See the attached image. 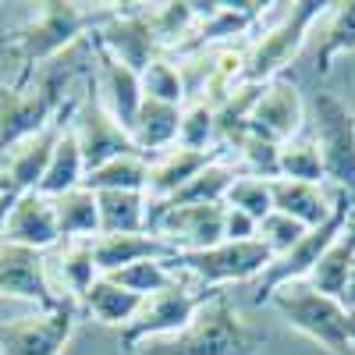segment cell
Masks as SVG:
<instances>
[{
    "label": "cell",
    "mask_w": 355,
    "mask_h": 355,
    "mask_svg": "<svg viewBox=\"0 0 355 355\" xmlns=\"http://www.w3.org/2000/svg\"><path fill=\"white\" fill-rule=\"evenodd\" d=\"M266 345V331L252 327L231 306L224 291L206 302L185 331L171 338H153L135 348V355H259Z\"/></svg>",
    "instance_id": "obj_1"
},
{
    "label": "cell",
    "mask_w": 355,
    "mask_h": 355,
    "mask_svg": "<svg viewBox=\"0 0 355 355\" xmlns=\"http://www.w3.org/2000/svg\"><path fill=\"white\" fill-rule=\"evenodd\" d=\"M110 11L114 8H85V4H64V0H46V4H40V11L8 40V53L21 64L18 82H28L36 64L53 61L61 50L75 46L85 33L93 36L110 18Z\"/></svg>",
    "instance_id": "obj_2"
},
{
    "label": "cell",
    "mask_w": 355,
    "mask_h": 355,
    "mask_svg": "<svg viewBox=\"0 0 355 355\" xmlns=\"http://www.w3.org/2000/svg\"><path fill=\"white\" fill-rule=\"evenodd\" d=\"M270 302L291 331H299L327 355H352L355 352V313L345 309L341 299L316 291L309 281H291L270 291Z\"/></svg>",
    "instance_id": "obj_3"
},
{
    "label": "cell",
    "mask_w": 355,
    "mask_h": 355,
    "mask_svg": "<svg viewBox=\"0 0 355 355\" xmlns=\"http://www.w3.org/2000/svg\"><path fill=\"white\" fill-rule=\"evenodd\" d=\"M64 85L68 71H53L46 78H28L15 85H0V153H8L11 146L40 135L50 128L64 107Z\"/></svg>",
    "instance_id": "obj_4"
},
{
    "label": "cell",
    "mask_w": 355,
    "mask_h": 355,
    "mask_svg": "<svg viewBox=\"0 0 355 355\" xmlns=\"http://www.w3.org/2000/svg\"><path fill=\"white\" fill-rule=\"evenodd\" d=\"M331 4H316V0H302V4H284V15L263 28L259 40L245 50V82L249 85H270L281 78V71L306 50L316 21L327 15Z\"/></svg>",
    "instance_id": "obj_5"
},
{
    "label": "cell",
    "mask_w": 355,
    "mask_h": 355,
    "mask_svg": "<svg viewBox=\"0 0 355 355\" xmlns=\"http://www.w3.org/2000/svg\"><path fill=\"white\" fill-rule=\"evenodd\" d=\"M313 128H316V150L323 164V182H331L352 202V214H355V114L334 93H316Z\"/></svg>",
    "instance_id": "obj_6"
},
{
    "label": "cell",
    "mask_w": 355,
    "mask_h": 355,
    "mask_svg": "<svg viewBox=\"0 0 355 355\" xmlns=\"http://www.w3.org/2000/svg\"><path fill=\"white\" fill-rule=\"evenodd\" d=\"M270 263H274V252L259 239H252V242H220L214 249H199V252H174L167 259L174 277L189 274V277L202 281L206 291H220L224 284H239V281H256Z\"/></svg>",
    "instance_id": "obj_7"
},
{
    "label": "cell",
    "mask_w": 355,
    "mask_h": 355,
    "mask_svg": "<svg viewBox=\"0 0 355 355\" xmlns=\"http://www.w3.org/2000/svg\"><path fill=\"white\" fill-rule=\"evenodd\" d=\"M352 220V202L338 192V206L327 224L320 227H309L299 242H295L284 256H277L266 270L256 277V306H263L266 299H270V291H277L281 284H291V281H306L313 274V266L320 263V256L331 249V242L338 239V234L345 231V224Z\"/></svg>",
    "instance_id": "obj_8"
},
{
    "label": "cell",
    "mask_w": 355,
    "mask_h": 355,
    "mask_svg": "<svg viewBox=\"0 0 355 355\" xmlns=\"http://www.w3.org/2000/svg\"><path fill=\"white\" fill-rule=\"evenodd\" d=\"M214 295H217V291H206V288H202V291H192V288H185L182 281L171 284V288L160 291V295H150V299L142 302L139 316L121 331V348L135 355V348L146 345V341L171 338V334H178V331H185L189 323H192V316H196L206 302H210Z\"/></svg>",
    "instance_id": "obj_9"
},
{
    "label": "cell",
    "mask_w": 355,
    "mask_h": 355,
    "mask_svg": "<svg viewBox=\"0 0 355 355\" xmlns=\"http://www.w3.org/2000/svg\"><path fill=\"white\" fill-rule=\"evenodd\" d=\"M78 327L75 302H57L11 323H0V355H64Z\"/></svg>",
    "instance_id": "obj_10"
},
{
    "label": "cell",
    "mask_w": 355,
    "mask_h": 355,
    "mask_svg": "<svg viewBox=\"0 0 355 355\" xmlns=\"http://www.w3.org/2000/svg\"><path fill=\"white\" fill-rule=\"evenodd\" d=\"M96 46L121 61L132 71H146L157 57H164V46L150 25V11L132 8V11H110V18L96 28Z\"/></svg>",
    "instance_id": "obj_11"
},
{
    "label": "cell",
    "mask_w": 355,
    "mask_h": 355,
    "mask_svg": "<svg viewBox=\"0 0 355 355\" xmlns=\"http://www.w3.org/2000/svg\"><path fill=\"white\" fill-rule=\"evenodd\" d=\"M71 132H75V139H78L85 171L103 167L107 160H117V157L139 153L135 142H132V135H128V128L117 125L114 117L100 107L96 96L85 100L82 107H75V114H71Z\"/></svg>",
    "instance_id": "obj_12"
},
{
    "label": "cell",
    "mask_w": 355,
    "mask_h": 355,
    "mask_svg": "<svg viewBox=\"0 0 355 355\" xmlns=\"http://www.w3.org/2000/svg\"><path fill=\"white\" fill-rule=\"evenodd\" d=\"M0 299H21L40 309H53L57 302H64V295L50 288L43 252L0 242Z\"/></svg>",
    "instance_id": "obj_13"
},
{
    "label": "cell",
    "mask_w": 355,
    "mask_h": 355,
    "mask_svg": "<svg viewBox=\"0 0 355 355\" xmlns=\"http://www.w3.org/2000/svg\"><path fill=\"white\" fill-rule=\"evenodd\" d=\"M302 121H306L302 93L288 78H274L270 85H263V96H259V103L252 110V121H249V135L284 146L299 135Z\"/></svg>",
    "instance_id": "obj_14"
},
{
    "label": "cell",
    "mask_w": 355,
    "mask_h": 355,
    "mask_svg": "<svg viewBox=\"0 0 355 355\" xmlns=\"http://www.w3.org/2000/svg\"><path fill=\"white\" fill-rule=\"evenodd\" d=\"M0 242L33 249V252H46L53 245H61V231H57V217H53V199H46L40 192L21 196L4 214V220H0Z\"/></svg>",
    "instance_id": "obj_15"
},
{
    "label": "cell",
    "mask_w": 355,
    "mask_h": 355,
    "mask_svg": "<svg viewBox=\"0 0 355 355\" xmlns=\"http://www.w3.org/2000/svg\"><path fill=\"white\" fill-rule=\"evenodd\" d=\"M96 100H100V107L114 117V121L121 128H128V135H132L135 114L142 107L139 71L125 68L121 61H114V57L103 53L100 46H96Z\"/></svg>",
    "instance_id": "obj_16"
},
{
    "label": "cell",
    "mask_w": 355,
    "mask_h": 355,
    "mask_svg": "<svg viewBox=\"0 0 355 355\" xmlns=\"http://www.w3.org/2000/svg\"><path fill=\"white\" fill-rule=\"evenodd\" d=\"M263 8L266 4H252V0H239V4H214V11L206 15L202 21H196L192 36L178 46L174 53L182 57H192V53H210L217 43H227L231 36H242L263 18Z\"/></svg>",
    "instance_id": "obj_17"
},
{
    "label": "cell",
    "mask_w": 355,
    "mask_h": 355,
    "mask_svg": "<svg viewBox=\"0 0 355 355\" xmlns=\"http://www.w3.org/2000/svg\"><path fill=\"white\" fill-rule=\"evenodd\" d=\"M174 249L167 242H160L157 234L150 231H132V234H96L93 239V259H96V270L100 277L117 274L132 263L142 259H171Z\"/></svg>",
    "instance_id": "obj_18"
},
{
    "label": "cell",
    "mask_w": 355,
    "mask_h": 355,
    "mask_svg": "<svg viewBox=\"0 0 355 355\" xmlns=\"http://www.w3.org/2000/svg\"><path fill=\"white\" fill-rule=\"evenodd\" d=\"M270 196H274V214H284L291 220H299L302 227L327 224L331 214H334V206H338V192L331 196L323 185L288 182V178H274V182H270Z\"/></svg>",
    "instance_id": "obj_19"
},
{
    "label": "cell",
    "mask_w": 355,
    "mask_h": 355,
    "mask_svg": "<svg viewBox=\"0 0 355 355\" xmlns=\"http://www.w3.org/2000/svg\"><path fill=\"white\" fill-rule=\"evenodd\" d=\"M224 153H196V150H185V146H171L167 153L153 157L150 160V182H146V196L150 202H167L182 192L192 178Z\"/></svg>",
    "instance_id": "obj_20"
},
{
    "label": "cell",
    "mask_w": 355,
    "mask_h": 355,
    "mask_svg": "<svg viewBox=\"0 0 355 355\" xmlns=\"http://www.w3.org/2000/svg\"><path fill=\"white\" fill-rule=\"evenodd\" d=\"M309 40H316L313 61H316L320 75H327L338 57L355 53V0H348V4H331L327 15L316 21Z\"/></svg>",
    "instance_id": "obj_21"
},
{
    "label": "cell",
    "mask_w": 355,
    "mask_h": 355,
    "mask_svg": "<svg viewBox=\"0 0 355 355\" xmlns=\"http://www.w3.org/2000/svg\"><path fill=\"white\" fill-rule=\"evenodd\" d=\"M178 128H182V107L157 103V100H142L135 125H132V142L142 157H160L171 146H178Z\"/></svg>",
    "instance_id": "obj_22"
},
{
    "label": "cell",
    "mask_w": 355,
    "mask_h": 355,
    "mask_svg": "<svg viewBox=\"0 0 355 355\" xmlns=\"http://www.w3.org/2000/svg\"><path fill=\"white\" fill-rule=\"evenodd\" d=\"M53 217L61 242H93L100 234V202L96 192H89L85 185L64 192L53 199Z\"/></svg>",
    "instance_id": "obj_23"
},
{
    "label": "cell",
    "mask_w": 355,
    "mask_h": 355,
    "mask_svg": "<svg viewBox=\"0 0 355 355\" xmlns=\"http://www.w3.org/2000/svg\"><path fill=\"white\" fill-rule=\"evenodd\" d=\"M82 182H85V160H82L78 139H75V132H71V117H68V125H64L61 139H57L53 153H50V160H46L43 182H40L36 192L46 196V199H57V196L78 189Z\"/></svg>",
    "instance_id": "obj_24"
},
{
    "label": "cell",
    "mask_w": 355,
    "mask_h": 355,
    "mask_svg": "<svg viewBox=\"0 0 355 355\" xmlns=\"http://www.w3.org/2000/svg\"><path fill=\"white\" fill-rule=\"evenodd\" d=\"M352 266H355V214L345 224V231L331 242V249L320 256V263L313 266V274L306 281L316 291L331 295V299H341L345 288H348V277H352Z\"/></svg>",
    "instance_id": "obj_25"
},
{
    "label": "cell",
    "mask_w": 355,
    "mask_h": 355,
    "mask_svg": "<svg viewBox=\"0 0 355 355\" xmlns=\"http://www.w3.org/2000/svg\"><path fill=\"white\" fill-rule=\"evenodd\" d=\"M142 302L146 299H139V295H132V291H125V288H117L114 281H107V277H100L93 288H89L85 295H82V309L93 316L96 323H103V327H128V323L139 316V309H142Z\"/></svg>",
    "instance_id": "obj_26"
},
{
    "label": "cell",
    "mask_w": 355,
    "mask_h": 355,
    "mask_svg": "<svg viewBox=\"0 0 355 355\" xmlns=\"http://www.w3.org/2000/svg\"><path fill=\"white\" fill-rule=\"evenodd\" d=\"M100 234H132L150 227V196L146 192H96Z\"/></svg>",
    "instance_id": "obj_27"
},
{
    "label": "cell",
    "mask_w": 355,
    "mask_h": 355,
    "mask_svg": "<svg viewBox=\"0 0 355 355\" xmlns=\"http://www.w3.org/2000/svg\"><path fill=\"white\" fill-rule=\"evenodd\" d=\"M239 167H234V160L231 157H217V160H210L206 164L192 182L178 192L174 199H167V202H157V206H199V202H224L227 199V192H231V185L239 182Z\"/></svg>",
    "instance_id": "obj_28"
},
{
    "label": "cell",
    "mask_w": 355,
    "mask_h": 355,
    "mask_svg": "<svg viewBox=\"0 0 355 355\" xmlns=\"http://www.w3.org/2000/svg\"><path fill=\"white\" fill-rule=\"evenodd\" d=\"M146 182H150V157L142 153H128L107 160L103 167L85 171V189L89 192H146Z\"/></svg>",
    "instance_id": "obj_29"
},
{
    "label": "cell",
    "mask_w": 355,
    "mask_h": 355,
    "mask_svg": "<svg viewBox=\"0 0 355 355\" xmlns=\"http://www.w3.org/2000/svg\"><path fill=\"white\" fill-rule=\"evenodd\" d=\"M57 277H61V291L68 302H82V295L100 281L96 259H93V242H64V249L57 252Z\"/></svg>",
    "instance_id": "obj_30"
},
{
    "label": "cell",
    "mask_w": 355,
    "mask_h": 355,
    "mask_svg": "<svg viewBox=\"0 0 355 355\" xmlns=\"http://www.w3.org/2000/svg\"><path fill=\"white\" fill-rule=\"evenodd\" d=\"M142 82V100H157V103H171V107H185L189 103V89L171 57H157V61L139 75Z\"/></svg>",
    "instance_id": "obj_31"
},
{
    "label": "cell",
    "mask_w": 355,
    "mask_h": 355,
    "mask_svg": "<svg viewBox=\"0 0 355 355\" xmlns=\"http://www.w3.org/2000/svg\"><path fill=\"white\" fill-rule=\"evenodd\" d=\"M178 146L196 153H220L217 150V114L202 100H189L182 107V128H178Z\"/></svg>",
    "instance_id": "obj_32"
},
{
    "label": "cell",
    "mask_w": 355,
    "mask_h": 355,
    "mask_svg": "<svg viewBox=\"0 0 355 355\" xmlns=\"http://www.w3.org/2000/svg\"><path fill=\"white\" fill-rule=\"evenodd\" d=\"M107 281H114L117 288L139 295V299H150V295H160V291H167L171 284H178V277L171 274L167 259H142V263H132V266H125V270H117V274H107Z\"/></svg>",
    "instance_id": "obj_33"
},
{
    "label": "cell",
    "mask_w": 355,
    "mask_h": 355,
    "mask_svg": "<svg viewBox=\"0 0 355 355\" xmlns=\"http://www.w3.org/2000/svg\"><path fill=\"white\" fill-rule=\"evenodd\" d=\"M150 25L160 40L164 50H178L196 28V15H192V4L182 0V4H153L150 8Z\"/></svg>",
    "instance_id": "obj_34"
},
{
    "label": "cell",
    "mask_w": 355,
    "mask_h": 355,
    "mask_svg": "<svg viewBox=\"0 0 355 355\" xmlns=\"http://www.w3.org/2000/svg\"><path fill=\"white\" fill-rule=\"evenodd\" d=\"M234 153H239L234 167H239L242 174L263 178V182H274V178H281V146L266 142V139H259V135H245Z\"/></svg>",
    "instance_id": "obj_35"
},
{
    "label": "cell",
    "mask_w": 355,
    "mask_h": 355,
    "mask_svg": "<svg viewBox=\"0 0 355 355\" xmlns=\"http://www.w3.org/2000/svg\"><path fill=\"white\" fill-rule=\"evenodd\" d=\"M281 178H288V182L323 185V164H320L316 142H299V139L284 142L281 146Z\"/></svg>",
    "instance_id": "obj_36"
},
{
    "label": "cell",
    "mask_w": 355,
    "mask_h": 355,
    "mask_svg": "<svg viewBox=\"0 0 355 355\" xmlns=\"http://www.w3.org/2000/svg\"><path fill=\"white\" fill-rule=\"evenodd\" d=\"M224 206H234V210L249 214L256 224L263 217L274 214V196H270V182H263V178H249V174H239V182L231 185Z\"/></svg>",
    "instance_id": "obj_37"
},
{
    "label": "cell",
    "mask_w": 355,
    "mask_h": 355,
    "mask_svg": "<svg viewBox=\"0 0 355 355\" xmlns=\"http://www.w3.org/2000/svg\"><path fill=\"white\" fill-rule=\"evenodd\" d=\"M306 231H309V227H302L299 220H291V217H284V214H270V217L259 220V234H256V239L270 249L274 259H277V256H284L295 242H299Z\"/></svg>",
    "instance_id": "obj_38"
},
{
    "label": "cell",
    "mask_w": 355,
    "mask_h": 355,
    "mask_svg": "<svg viewBox=\"0 0 355 355\" xmlns=\"http://www.w3.org/2000/svg\"><path fill=\"white\" fill-rule=\"evenodd\" d=\"M256 234H259V224L249 214L224 206V242H252Z\"/></svg>",
    "instance_id": "obj_39"
},
{
    "label": "cell",
    "mask_w": 355,
    "mask_h": 355,
    "mask_svg": "<svg viewBox=\"0 0 355 355\" xmlns=\"http://www.w3.org/2000/svg\"><path fill=\"white\" fill-rule=\"evenodd\" d=\"M341 302H345L348 313H355V266H352V277H348V288H345V295H341Z\"/></svg>",
    "instance_id": "obj_40"
}]
</instances>
